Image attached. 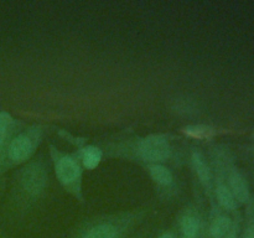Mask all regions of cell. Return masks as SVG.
Masks as SVG:
<instances>
[{
	"instance_id": "6da1fadb",
	"label": "cell",
	"mask_w": 254,
	"mask_h": 238,
	"mask_svg": "<svg viewBox=\"0 0 254 238\" xmlns=\"http://www.w3.org/2000/svg\"><path fill=\"white\" fill-rule=\"evenodd\" d=\"M139 154L144 160L163 161L170 155V145L164 136L151 135L140 141Z\"/></svg>"
},
{
	"instance_id": "7a4b0ae2",
	"label": "cell",
	"mask_w": 254,
	"mask_h": 238,
	"mask_svg": "<svg viewBox=\"0 0 254 238\" xmlns=\"http://www.w3.org/2000/svg\"><path fill=\"white\" fill-rule=\"evenodd\" d=\"M46 185V173L40 164H32L22 174V186L31 195H39Z\"/></svg>"
},
{
	"instance_id": "3957f363",
	"label": "cell",
	"mask_w": 254,
	"mask_h": 238,
	"mask_svg": "<svg viewBox=\"0 0 254 238\" xmlns=\"http://www.w3.org/2000/svg\"><path fill=\"white\" fill-rule=\"evenodd\" d=\"M32 153L31 139L25 134H20L12 139L9 146V158L15 163H22Z\"/></svg>"
},
{
	"instance_id": "277c9868",
	"label": "cell",
	"mask_w": 254,
	"mask_h": 238,
	"mask_svg": "<svg viewBox=\"0 0 254 238\" xmlns=\"http://www.w3.org/2000/svg\"><path fill=\"white\" fill-rule=\"evenodd\" d=\"M122 230L111 222H102L84 231L78 238H121Z\"/></svg>"
},
{
	"instance_id": "5b68a950",
	"label": "cell",
	"mask_w": 254,
	"mask_h": 238,
	"mask_svg": "<svg viewBox=\"0 0 254 238\" xmlns=\"http://www.w3.org/2000/svg\"><path fill=\"white\" fill-rule=\"evenodd\" d=\"M228 188L237 200V202L245 203L250 198V188L247 181L238 171H232L228 176Z\"/></svg>"
},
{
	"instance_id": "8992f818",
	"label": "cell",
	"mask_w": 254,
	"mask_h": 238,
	"mask_svg": "<svg viewBox=\"0 0 254 238\" xmlns=\"http://www.w3.org/2000/svg\"><path fill=\"white\" fill-rule=\"evenodd\" d=\"M56 173L60 181L64 183H69L78 175V166L71 158H62L57 163Z\"/></svg>"
},
{
	"instance_id": "52a82bcc",
	"label": "cell",
	"mask_w": 254,
	"mask_h": 238,
	"mask_svg": "<svg viewBox=\"0 0 254 238\" xmlns=\"http://www.w3.org/2000/svg\"><path fill=\"white\" fill-rule=\"evenodd\" d=\"M192 163L200 180L202 181L205 185H210L211 178H212V174H211L210 166L206 163L202 154L198 153V151H195V153L192 154Z\"/></svg>"
},
{
	"instance_id": "ba28073f",
	"label": "cell",
	"mask_w": 254,
	"mask_h": 238,
	"mask_svg": "<svg viewBox=\"0 0 254 238\" xmlns=\"http://www.w3.org/2000/svg\"><path fill=\"white\" fill-rule=\"evenodd\" d=\"M232 222H231V218L227 216H218L217 218L212 221L210 226V233L211 238H223L225 236L228 235L230 232V228Z\"/></svg>"
},
{
	"instance_id": "9c48e42d",
	"label": "cell",
	"mask_w": 254,
	"mask_h": 238,
	"mask_svg": "<svg viewBox=\"0 0 254 238\" xmlns=\"http://www.w3.org/2000/svg\"><path fill=\"white\" fill-rule=\"evenodd\" d=\"M181 232L184 238H196L200 231V221L192 215H186L180 222Z\"/></svg>"
},
{
	"instance_id": "30bf717a",
	"label": "cell",
	"mask_w": 254,
	"mask_h": 238,
	"mask_svg": "<svg viewBox=\"0 0 254 238\" xmlns=\"http://www.w3.org/2000/svg\"><path fill=\"white\" fill-rule=\"evenodd\" d=\"M216 196H217V200L221 203V206H223L227 210H236L237 208L238 202L228 188V186L220 183L216 188Z\"/></svg>"
},
{
	"instance_id": "8fae6325",
	"label": "cell",
	"mask_w": 254,
	"mask_h": 238,
	"mask_svg": "<svg viewBox=\"0 0 254 238\" xmlns=\"http://www.w3.org/2000/svg\"><path fill=\"white\" fill-rule=\"evenodd\" d=\"M149 171H150V175L154 180L156 181L160 185H170L173 182V174L169 170L168 168L163 165H150L149 166Z\"/></svg>"
},
{
	"instance_id": "7c38bea8",
	"label": "cell",
	"mask_w": 254,
	"mask_h": 238,
	"mask_svg": "<svg viewBox=\"0 0 254 238\" xmlns=\"http://www.w3.org/2000/svg\"><path fill=\"white\" fill-rule=\"evenodd\" d=\"M102 159L101 149L96 146H88L83 151V165L87 169H94Z\"/></svg>"
},
{
	"instance_id": "4fadbf2b",
	"label": "cell",
	"mask_w": 254,
	"mask_h": 238,
	"mask_svg": "<svg viewBox=\"0 0 254 238\" xmlns=\"http://www.w3.org/2000/svg\"><path fill=\"white\" fill-rule=\"evenodd\" d=\"M207 131L208 128H205V126H188L186 128V133L192 136H197V138L207 135Z\"/></svg>"
},
{
	"instance_id": "5bb4252c",
	"label": "cell",
	"mask_w": 254,
	"mask_h": 238,
	"mask_svg": "<svg viewBox=\"0 0 254 238\" xmlns=\"http://www.w3.org/2000/svg\"><path fill=\"white\" fill-rule=\"evenodd\" d=\"M6 126L4 124H0V148H1L2 143H4L5 135H6Z\"/></svg>"
},
{
	"instance_id": "9a60e30c",
	"label": "cell",
	"mask_w": 254,
	"mask_h": 238,
	"mask_svg": "<svg viewBox=\"0 0 254 238\" xmlns=\"http://www.w3.org/2000/svg\"><path fill=\"white\" fill-rule=\"evenodd\" d=\"M10 116H7L6 113H2V112H0V124H4V125H7V124L10 123Z\"/></svg>"
},
{
	"instance_id": "2e32d148",
	"label": "cell",
	"mask_w": 254,
	"mask_h": 238,
	"mask_svg": "<svg viewBox=\"0 0 254 238\" xmlns=\"http://www.w3.org/2000/svg\"><path fill=\"white\" fill-rule=\"evenodd\" d=\"M242 238H254V227H248Z\"/></svg>"
},
{
	"instance_id": "e0dca14e",
	"label": "cell",
	"mask_w": 254,
	"mask_h": 238,
	"mask_svg": "<svg viewBox=\"0 0 254 238\" xmlns=\"http://www.w3.org/2000/svg\"><path fill=\"white\" fill-rule=\"evenodd\" d=\"M159 238H174V236H173V233L165 232V233H163V235L159 236Z\"/></svg>"
},
{
	"instance_id": "ac0fdd59",
	"label": "cell",
	"mask_w": 254,
	"mask_h": 238,
	"mask_svg": "<svg viewBox=\"0 0 254 238\" xmlns=\"http://www.w3.org/2000/svg\"><path fill=\"white\" fill-rule=\"evenodd\" d=\"M223 238H237V236H236V233H228V235L225 236Z\"/></svg>"
}]
</instances>
